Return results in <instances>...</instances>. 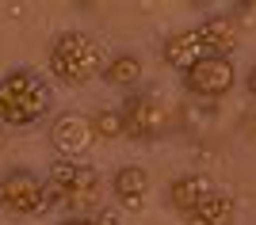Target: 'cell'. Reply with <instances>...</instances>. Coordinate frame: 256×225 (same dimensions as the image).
Returning <instances> with one entry per match:
<instances>
[{
  "label": "cell",
  "mask_w": 256,
  "mask_h": 225,
  "mask_svg": "<svg viewBox=\"0 0 256 225\" xmlns=\"http://www.w3.org/2000/svg\"><path fill=\"white\" fill-rule=\"evenodd\" d=\"M50 191H46V180L27 164H12V168L0 172V210H8L16 218H34L50 210Z\"/></svg>",
  "instance_id": "3"
},
{
  "label": "cell",
  "mask_w": 256,
  "mask_h": 225,
  "mask_svg": "<svg viewBox=\"0 0 256 225\" xmlns=\"http://www.w3.org/2000/svg\"><path fill=\"white\" fill-rule=\"evenodd\" d=\"M245 84H248V96L256 99V65H252V69H248V80H245Z\"/></svg>",
  "instance_id": "16"
},
{
  "label": "cell",
  "mask_w": 256,
  "mask_h": 225,
  "mask_svg": "<svg viewBox=\"0 0 256 225\" xmlns=\"http://www.w3.org/2000/svg\"><path fill=\"white\" fill-rule=\"evenodd\" d=\"M58 225H104V222H100V218H73V214H69L65 222H58Z\"/></svg>",
  "instance_id": "15"
},
{
  "label": "cell",
  "mask_w": 256,
  "mask_h": 225,
  "mask_svg": "<svg viewBox=\"0 0 256 225\" xmlns=\"http://www.w3.org/2000/svg\"><path fill=\"white\" fill-rule=\"evenodd\" d=\"M54 107V84L50 76L31 69V65H16L8 73H0V126L8 130H27L42 122Z\"/></svg>",
  "instance_id": "1"
},
{
  "label": "cell",
  "mask_w": 256,
  "mask_h": 225,
  "mask_svg": "<svg viewBox=\"0 0 256 225\" xmlns=\"http://www.w3.org/2000/svg\"><path fill=\"white\" fill-rule=\"evenodd\" d=\"M107 54H104V42H100L92 31H62L58 38L50 42V54H46V65H50V76L65 88H84L92 84L104 69Z\"/></svg>",
  "instance_id": "2"
},
{
  "label": "cell",
  "mask_w": 256,
  "mask_h": 225,
  "mask_svg": "<svg viewBox=\"0 0 256 225\" xmlns=\"http://www.w3.org/2000/svg\"><path fill=\"white\" fill-rule=\"evenodd\" d=\"M234 222H237V199L230 191H218V187H214L203 203H199V210L188 218V225H234Z\"/></svg>",
  "instance_id": "13"
},
{
  "label": "cell",
  "mask_w": 256,
  "mask_h": 225,
  "mask_svg": "<svg viewBox=\"0 0 256 225\" xmlns=\"http://www.w3.org/2000/svg\"><path fill=\"white\" fill-rule=\"evenodd\" d=\"M111 195H115L118 206L142 210L146 199H150V172L142 168V164H118L111 172Z\"/></svg>",
  "instance_id": "8"
},
{
  "label": "cell",
  "mask_w": 256,
  "mask_h": 225,
  "mask_svg": "<svg viewBox=\"0 0 256 225\" xmlns=\"http://www.w3.org/2000/svg\"><path fill=\"white\" fill-rule=\"evenodd\" d=\"M195 34H199V42H203L206 54L234 57V50H237V23H234V15H206L203 23H195Z\"/></svg>",
  "instance_id": "10"
},
{
  "label": "cell",
  "mask_w": 256,
  "mask_h": 225,
  "mask_svg": "<svg viewBox=\"0 0 256 225\" xmlns=\"http://www.w3.org/2000/svg\"><path fill=\"white\" fill-rule=\"evenodd\" d=\"M245 130H248V134H256V115H248V118H245Z\"/></svg>",
  "instance_id": "17"
},
{
  "label": "cell",
  "mask_w": 256,
  "mask_h": 225,
  "mask_svg": "<svg viewBox=\"0 0 256 225\" xmlns=\"http://www.w3.org/2000/svg\"><path fill=\"white\" fill-rule=\"evenodd\" d=\"M92 141H96L92 122H88V115H80V111H62V115L50 122V145L62 161H80V157L92 149Z\"/></svg>",
  "instance_id": "6"
},
{
  "label": "cell",
  "mask_w": 256,
  "mask_h": 225,
  "mask_svg": "<svg viewBox=\"0 0 256 225\" xmlns=\"http://www.w3.org/2000/svg\"><path fill=\"white\" fill-rule=\"evenodd\" d=\"M88 122H92V134H96V138H104V141L122 138V115H118V107H104V111H96V115L88 118Z\"/></svg>",
  "instance_id": "14"
},
{
  "label": "cell",
  "mask_w": 256,
  "mask_h": 225,
  "mask_svg": "<svg viewBox=\"0 0 256 225\" xmlns=\"http://www.w3.org/2000/svg\"><path fill=\"white\" fill-rule=\"evenodd\" d=\"M100 76H104L111 88H118V92H138L142 76H146V65H142L138 54H130V50H118L115 57H107L104 69H100Z\"/></svg>",
  "instance_id": "12"
},
{
  "label": "cell",
  "mask_w": 256,
  "mask_h": 225,
  "mask_svg": "<svg viewBox=\"0 0 256 225\" xmlns=\"http://www.w3.org/2000/svg\"><path fill=\"white\" fill-rule=\"evenodd\" d=\"M180 80H184V88H188V96H195V99H222V96H230L234 84H237V65H234V57L206 54V57H199L192 69H184Z\"/></svg>",
  "instance_id": "5"
},
{
  "label": "cell",
  "mask_w": 256,
  "mask_h": 225,
  "mask_svg": "<svg viewBox=\"0 0 256 225\" xmlns=\"http://www.w3.org/2000/svg\"><path fill=\"white\" fill-rule=\"evenodd\" d=\"M100 203H104V180H100V168H92V164L80 161L76 180H73V187H69V195L62 199V206H65V210H73V218H92V210H100Z\"/></svg>",
  "instance_id": "7"
},
{
  "label": "cell",
  "mask_w": 256,
  "mask_h": 225,
  "mask_svg": "<svg viewBox=\"0 0 256 225\" xmlns=\"http://www.w3.org/2000/svg\"><path fill=\"white\" fill-rule=\"evenodd\" d=\"M118 115H122V138L134 141H153L168 130V107L157 92H130Z\"/></svg>",
  "instance_id": "4"
},
{
  "label": "cell",
  "mask_w": 256,
  "mask_h": 225,
  "mask_svg": "<svg viewBox=\"0 0 256 225\" xmlns=\"http://www.w3.org/2000/svg\"><path fill=\"white\" fill-rule=\"evenodd\" d=\"M210 191H214V180H206L203 172H184V176H176V180L168 183V206L176 214L192 218Z\"/></svg>",
  "instance_id": "9"
},
{
  "label": "cell",
  "mask_w": 256,
  "mask_h": 225,
  "mask_svg": "<svg viewBox=\"0 0 256 225\" xmlns=\"http://www.w3.org/2000/svg\"><path fill=\"white\" fill-rule=\"evenodd\" d=\"M199 57H206L203 42H199V34H195V27H188V31H176L168 34L164 42H160V61L168 65V69H192Z\"/></svg>",
  "instance_id": "11"
}]
</instances>
